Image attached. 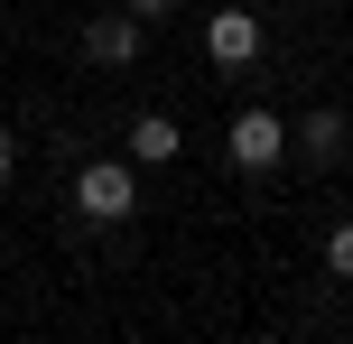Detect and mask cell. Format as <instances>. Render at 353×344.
I'll list each match as a JSON object with an SVG mask.
<instances>
[{
  "mask_svg": "<svg viewBox=\"0 0 353 344\" xmlns=\"http://www.w3.org/2000/svg\"><path fill=\"white\" fill-rule=\"evenodd\" d=\"M74 205H84L93 223H121L130 205H140V168H130V159H93V168H74Z\"/></svg>",
  "mask_w": 353,
  "mask_h": 344,
  "instance_id": "cell-1",
  "label": "cell"
},
{
  "mask_svg": "<svg viewBox=\"0 0 353 344\" xmlns=\"http://www.w3.org/2000/svg\"><path fill=\"white\" fill-rule=\"evenodd\" d=\"M232 168H251V177H261V168H279L288 159V121H279V112H270V103H251V112H232Z\"/></svg>",
  "mask_w": 353,
  "mask_h": 344,
  "instance_id": "cell-2",
  "label": "cell"
},
{
  "mask_svg": "<svg viewBox=\"0 0 353 344\" xmlns=\"http://www.w3.org/2000/svg\"><path fill=\"white\" fill-rule=\"evenodd\" d=\"M261 47H270V37H261V10H214V19H205V56H214L223 74L261 65Z\"/></svg>",
  "mask_w": 353,
  "mask_h": 344,
  "instance_id": "cell-3",
  "label": "cell"
},
{
  "mask_svg": "<svg viewBox=\"0 0 353 344\" xmlns=\"http://www.w3.org/2000/svg\"><path fill=\"white\" fill-rule=\"evenodd\" d=\"M140 37H149V19H130V10H103L84 28V56L93 65H130V56H140Z\"/></svg>",
  "mask_w": 353,
  "mask_h": 344,
  "instance_id": "cell-4",
  "label": "cell"
},
{
  "mask_svg": "<svg viewBox=\"0 0 353 344\" xmlns=\"http://www.w3.org/2000/svg\"><path fill=\"white\" fill-rule=\"evenodd\" d=\"M176 149H186V130H176L168 112H140V121H130V168H168Z\"/></svg>",
  "mask_w": 353,
  "mask_h": 344,
  "instance_id": "cell-5",
  "label": "cell"
},
{
  "mask_svg": "<svg viewBox=\"0 0 353 344\" xmlns=\"http://www.w3.org/2000/svg\"><path fill=\"white\" fill-rule=\"evenodd\" d=\"M298 149H307V168H335L344 159V112H307V121H298Z\"/></svg>",
  "mask_w": 353,
  "mask_h": 344,
  "instance_id": "cell-6",
  "label": "cell"
},
{
  "mask_svg": "<svg viewBox=\"0 0 353 344\" xmlns=\"http://www.w3.org/2000/svg\"><path fill=\"white\" fill-rule=\"evenodd\" d=\"M325 270H335V279H353V214L325 233Z\"/></svg>",
  "mask_w": 353,
  "mask_h": 344,
  "instance_id": "cell-7",
  "label": "cell"
},
{
  "mask_svg": "<svg viewBox=\"0 0 353 344\" xmlns=\"http://www.w3.org/2000/svg\"><path fill=\"white\" fill-rule=\"evenodd\" d=\"M121 10H130V19H168L176 0H121Z\"/></svg>",
  "mask_w": 353,
  "mask_h": 344,
  "instance_id": "cell-8",
  "label": "cell"
},
{
  "mask_svg": "<svg viewBox=\"0 0 353 344\" xmlns=\"http://www.w3.org/2000/svg\"><path fill=\"white\" fill-rule=\"evenodd\" d=\"M10 168H19V149H10V130H0V186H10Z\"/></svg>",
  "mask_w": 353,
  "mask_h": 344,
  "instance_id": "cell-9",
  "label": "cell"
}]
</instances>
